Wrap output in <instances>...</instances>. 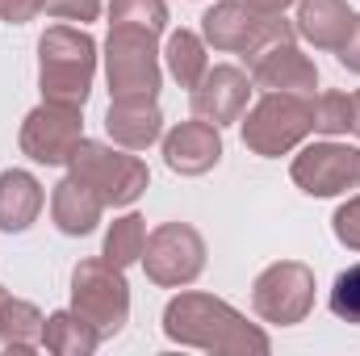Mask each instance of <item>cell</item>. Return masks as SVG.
<instances>
[{"instance_id": "cell-23", "label": "cell", "mask_w": 360, "mask_h": 356, "mask_svg": "<svg viewBox=\"0 0 360 356\" xmlns=\"http://www.w3.org/2000/svg\"><path fill=\"white\" fill-rule=\"evenodd\" d=\"M109 25H143L151 34L168 30V0H113Z\"/></svg>"}, {"instance_id": "cell-27", "label": "cell", "mask_w": 360, "mask_h": 356, "mask_svg": "<svg viewBox=\"0 0 360 356\" xmlns=\"http://www.w3.org/2000/svg\"><path fill=\"white\" fill-rule=\"evenodd\" d=\"M46 13L55 21H96L101 17V0H46Z\"/></svg>"}, {"instance_id": "cell-22", "label": "cell", "mask_w": 360, "mask_h": 356, "mask_svg": "<svg viewBox=\"0 0 360 356\" xmlns=\"http://www.w3.org/2000/svg\"><path fill=\"white\" fill-rule=\"evenodd\" d=\"M143 248H147V218L143 214H122V218L109 222L101 256L117 268H130L143 260Z\"/></svg>"}, {"instance_id": "cell-14", "label": "cell", "mask_w": 360, "mask_h": 356, "mask_svg": "<svg viewBox=\"0 0 360 356\" xmlns=\"http://www.w3.org/2000/svg\"><path fill=\"white\" fill-rule=\"evenodd\" d=\"M160 143H164V164L176 177H205L222 160V126L201 122V117L176 122Z\"/></svg>"}, {"instance_id": "cell-6", "label": "cell", "mask_w": 360, "mask_h": 356, "mask_svg": "<svg viewBox=\"0 0 360 356\" xmlns=\"http://www.w3.org/2000/svg\"><path fill=\"white\" fill-rule=\"evenodd\" d=\"M72 310L84 314L101 340H113L130 323V281L126 268L105 256H89L72 268Z\"/></svg>"}, {"instance_id": "cell-25", "label": "cell", "mask_w": 360, "mask_h": 356, "mask_svg": "<svg viewBox=\"0 0 360 356\" xmlns=\"http://www.w3.org/2000/svg\"><path fill=\"white\" fill-rule=\"evenodd\" d=\"M327 306H331V314H335V319H344V323L360 327V265L344 268V272L335 276Z\"/></svg>"}, {"instance_id": "cell-9", "label": "cell", "mask_w": 360, "mask_h": 356, "mask_svg": "<svg viewBox=\"0 0 360 356\" xmlns=\"http://www.w3.org/2000/svg\"><path fill=\"white\" fill-rule=\"evenodd\" d=\"M139 265L147 268L151 285H160V289H184V285H193L205 272V239L188 222H160L147 235V248H143Z\"/></svg>"}, {"instance_id": "cell-31", "label": "cell", "mask_w": 360, "mask_h": 356, "mask_svg": "<svg viewBox=\"0 0 360 356\" xmlns=\"http://www.w3.org/2000/svg\"><path fill=\"white\" fill-rule=\"evenodd\" d=\"M352 134L360 139V92H352Z\"/></svg>"}, {"instance_id": "cell-15", "label": "cell", "mask_w": 360, "mask_h": 356, "mask_svg": "<svg viewBox=\"0 0 360 356\" xmlns=\"http://www.w3.org/2000/svg\"><path fill=\"white\" fill-rule=\"evenodd\" d=\"M105 134L126 151H147L151 143L164 139V113L155 101H109Z\"/></svg>"}, {"instance_id": "cell-21", "label": "cell", "mask_w": 360, "mask_h": 356, "mask_svg": "<svg viewBox=\"0 0 360 356\" xmlns=\"http://www.w3.org/2000/svg\"><path fill=\"white\" fill-rule=\"evenodd\" d=\"M164 63H168V76L176 80L180 89L193 92L201 84V76L210 72V46H205L201 34L176 30V34L168 38V46H164Z\"/></svg>"}, {"instance_id": "cell-3", "label": "cell", "mask_w": 360, "mask_h": 356, "mask_svg": "<svg viewBox=\"0 0 360 356\" xmlns=\"http://www.w3.org/2000/svg\"><path fill=\"white\" fill-rule=\"evenodd\" d=\"M239 130L252 155L281 160L314 134V96L310 92H264L239 117Z\"/></svg>"}, {"instance_id": "cell-17", "label": "cell", "mask_w": 360, "mask_h": 356, "mask_svg": "<svg viewBox=\"0 0 360 356\" xmlns=\"http://www.w3.org/2000/svg\"><path fill=\"white\" fill-rule=\"evenodd\" d=\"M101 214H105V201L72 172L51 189V222L59 227V235H72V239L92 235L101 227Z\"/></svg>"}, {"instance_id": "cell-26", "label": "cell", "mask_w": 360, "mask_h": 356, "mask_svg": "<svg viewBox=\"0 0 360 356\" xmlns=\"http://www.w3.org/2000/svg\"><path fill=\"white\" fill-rule=\"evenodd\" d=\"M331 231H335V239H340L348 252H360V193L356 197H348V201L335 210Z\"/></svg>"}, {"instance_id": "cell-19", "label": "cell", "mask_w": 360, "mask_h": 356, "mask_svg": "<svg viewBox=\"0 0 360 356\" xmlns=\"http://www.w3.org/2000/svg\"><path fill=\"white\" fill-rule=\"evenodd\" d=\"M42 323H46V314L34 302L13 298V293L0 298V344H4V352H38L42 348Z\"/></svg>"}, {"instance_id": "cell-18", "label": "cell", "mask_w": 360, "mask_h": 356, "mask_svg": "<svg viewBox=\"0 0 360 356\" xmlns=\"http://www.w3.org/2000/svg\"><path fill=\"white\" fill-rule=\"evenodd\" d=\"M42 205H46V193H42V184H38L34 172H25V168L0 172V231L4 235L30 231L38 222Z\"/></svg>"}, {"instance_id": "cell-13", "label": "cell", "mask_w": 360, "mask_h": 356, "mask_svg": "<svg viewBox=\"0 0 360 356\" xmlns=\"http://www.w3.org/2000/svg\"><path fill=\"white\" fill-rule=\"evenodd\" d=\"M252 76L235 63H214L201 84L188 92V105H193V117L201 122H214V126H231L248 113V101H252Z\"/></svg>"}, {"instance_id": "cell-10", "label": "cell", "mask_w": 360, "mask_h": 356, "mask_svg": "<svg viewBox=\"0 0 360 356\" xmlns=\"http://www.w3.org/2000/svg\"><path fill=\"white\" fill-rule=\"evenodd\" d=\"M17 143H21V155H30L34 164L68 168L72 151L84 143V109L59 105V101H42L38 109L25 113Z\"/></svg>"}, {"instance_id": "cell-29", "label": "cell", "mask_w": 360, "mask_h": 356, "mask_svg": "<svg viewBox=\"0 0 360 356\" xmlns=\"http://www.w3.org/2000/svg\"><path fill=\"white\" fill-rule=\"evenodd\" d=\"M335 59H340V68H348L352 76H360V13L352 17V30H348V38L340 42Z\"/></svg>"}, {"instance_id": "cell-4", "label": "cell", "mask_w": 360, "mask_h": 356, "mask_svg": "<svg viewBox=\"0 0 360 356\" xmlns=\"http://www.w3.org/2000/svg\"><path fill=\"white\" fill-rule=\"evenodd\" d=\"M160 34L143 25H109L105 38V84L113 101H160Z\"/></svg>"}, {"instance_id": "cell-7", "label": "cell", "mask_w": 360, "mask_h": 356, "mask_svg": "<svg viewBox=\"0 0 360 356\" xmlns=\"http://www.w3.org/2000/svg\"><path fill=\"white\" fill-rule=\"evenodd\" d=\"M285 34H297L285 13H256L248 0H218L201 17V38L218 55H243L252 59L260 46H269Z\"/></svg>"}, {"instance_id": "cell-2", "label": "cell", "mask_w": 360, "mask_h": 356, "mask_svg": "<svg viewBox=\"0 0 360 356\" xmlns=\"http://www.w3.org/2000/svg\"><path fill=\"white\" fill-rule=\"evenodd\" d=\"M96 76V42L80 25H51L38 38V89L42 101L84 109Z\"/></svg>"}, {"instance_id": "cell-28", "label": "cell", "mask_w": 360, "mask_h": 356, "mask_svg": "<svg viewBox=\"0 0 360 356\" xmlns=\"http://www.w3.org/2000/svg\"><path fill=\"white\" fill-rule=\"evenodd\" d=\"M42 13H46V0H0V21L8 25H30Z\"/></svg>"}, {"instance_id": "cell-16", "label": "cell", "mask_w": 360, "mask_h": 356, "mask_svg": "<svg viewBox=\"0 0 360 356\" xmlns=\"http://www.w3.org/2000/svg\"><path fill=\"white\" fill-rule=\"evenodd\" d=\"M352 4L348 0H297V17H293V30L302 42H310L314 51H327L335 55L340 42L348 38L352 30Z\"/></svg>"}, {"instance_id": "cell-24", "label": "cell", "mask_w": 360, "mask_h": 356, "mask_svg": "<svg viewBox=\"0 0 360 356\" xmlns=\"http://www.w3.org/2000/svg\"><path fill=\"white\" fill-rule=\"evenodd\" d=\"M314 130L323 139L352 134V92H323L314 101Z\"/></svg>"}, {"instance_id": "cell-1", "label": "cell", "mask_w": 360, "mask_h": 356, "mask_svg": "<svg viewBox=\"0 0 360 356\" xmlns=\"http://www.w3.org/2000/svg\"><path fill=\"white\" fill-rule=\"evenodd\" d=\"M164 336L180 348L197 352H226V356H269L272 340L248 314H239L231 302L201 293V289H180L164 306Z\"/></svg>"}, {"instance_id": "cell-8", "label": "cell", "mask_w": 360, "mask_h": 356, "mask_svg": "<svg viewBox=\"0 0 360 356\" xmlns=\"http://www.w3.org/2000/svg\"><path fill=\"white\" fill-rule=\"evenodd\" d=\"M314 268L302 260H276L252 281V310L272 327H297L314 310Z\"/></svg>"}, {"instance_id": "cell-5", "label": "cell", "mask_w": 360, "mask_h": 356, "mask_svg": "<svg viewBox=\"0 0 360 356\" xmlns=\"http://www.w3.org/2000/svg\"><path fill=\"white\" fill-rule=\"evenodd\" d=\"M68 172L76 180H84L92 193H96L105 205H113V210L134 205V201L147 193V184H151L147 164H143L134 151H126V147H117V143H96V139H84V143L72 151Z\"/></svg>"}, {"instance_id": "cell-30", "label": "cell", "mask_w": 360, "mask_h": 356, "mask_svg": "<svg viewBox=\"0 0 360 356\" xmlns=\"http://www.w3.org/2000/svg\"><path fill=\"white\" fill-rule=\"evenodd\" d=\"M256 13H285L289 4H297V0H248Z\"/></svg>"}, {"instance_id": "cell-11", "label": "cell", "mask_w": 360, "mask_h": 356, "mask_svg": "<svg viewBox=\"0 0 360 356\" xmlns=\"http://www.w3.org/2000/svg\"><path fill=\"white\" fill-rule=\"evenodd\" d=\"M289 177L310 197H340L348 189H360V147L356 143H340V139L306 143L293 155Z\"/></svg>"}, {"instance_id": "cell-20", "label": "cell", "mask_w": 360, "mask_h": 356, "mask_svg": "<svg viewBox=\"0 0 360 356\" xmlns=\"http://www.w3.org/2000/svg\"><path fill=\"white\" fill-rule=\"evenodd\" d=\"M101 344L105 340L96 336V327L84 314H76L72 306L46 314V323H42V348L51 356H92Z\"/></svg>"}, {"instance_id": "cell-12", "label": "cell", "mask_w": 360, "mask_h": 356, "mask_svg": "<svg viewBox=\"0 0 360 356\" xmlns=\"http://www.w3.org/2000/svg\"><path fill=\"white\" fill-rule=\"evenodd\" d=\"M248 76L260 92H314L319 89V68L310 55H302L297 34H285L269 46H260L248 59Z\"/></svg>"}]
</instances>
